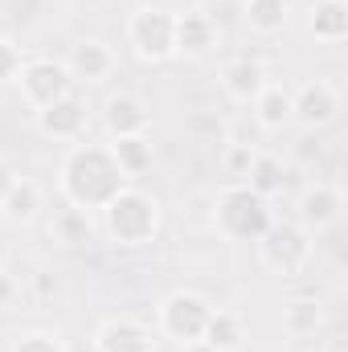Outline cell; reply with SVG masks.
<instances>
[{"label":"cell","instance_id":"obj_7","mask_svg":"<svg viewBox=\"0 0 348 352\" xmlns=\"http://www.w3.org/2000/svg\"><path fill=\"white\" fill-rule=\"evenodd\" d=\"M17 82H21V94H25V102L33 111L50 107V102H58L62 94L74 90V78H70L66 62H54V58H25Z\"/></svg>","mask_w":348,"mask_h":352},{"label":"cell","instance_id":"obj_30","mask_svg":"<svg viewBox=\"0 0 348 352\" xmlns=\"http://www.w3.org/2000/svg\"><path fill=\"white\" fill-rule=\"evenodd\" d=\"M180 352H213L205 340H188V344H180Z\"/></svg>","mask_w":348,"mask_h":352},{"label":"cell","instance_id":"obj_8","mask_svg":"<svg viewBox=\"0 0 348 352\" xmlns=\"http://www.w3.org/2000/svg\"><path fill=\"white\" fill-rule=\"evenodd\" d=\"M336 115H340V94H336L332 82L316 78V82H303L299 90H291V119H295L303 131L316 135V131L332 127Z\"/></svg>","mask_w":348,"mask_h":352},{"label":"cell","instance_id":"obj_19","mask_svg":"<svg viewBox=\"0 0 348 352\" xmlns=\"http://www.w3.org/2000/svg\"><path fill=\"white\" fill-rule=\"evenodd\" d=\"M324 328V303L316 295H295L283 303V332L287 336H316Z\"/></svg>","mask_w":348,"mask_h":352},{"label":"cell","instance_id":"obj_29","mask_svg":"<svg viewBox=\"0 0 348 352\" xmlns=\"http://www.w3.org/2000/svg\"><path fill=\"white\" fill-rule=\"evenodd\" d=\"M12 180H17V173H12L8 164H0V201L8 197V188H12Z\"/></svg>","mask_w":348,"mask_h":352},{"label":"cell","instance_id":"obj_10","mask_svg":"<svg viewBox=\"0 0 348 352\" xmlns=\"http://www.w3.org/2000/svg\"><path fill=\"white\" fill-rule=\"evenodd\" d=\"M345 217V192L336 184H312L303 197H299V226L316 238V234H328L336 221Z\"/></svg>","mask_w":348,"mask_h":352},{"label":"cell","instance_id":"obj_2","mask_svg":"<svg viewBox=\"0 0 348 352\" xmlns=\"http://www.w3.org/2000/svg\"><path fill=\"white\" fill-rule=\"evenodd\" d=\"M102 221H107V234H111L119 246H127V250L148 246V242L156 238V230H160V201L148 197L144 188L127 184V188L102 209Z\"/></svg>","mask_w":348,"mask_h":352},{"label":"cell","instance_id":"obj_23","mask_svg":"<svg viewBox=\"0 0 348 352\" xmlns=\"http://www.w3.org/2000/svg\"><path fill=\"white\" fill-rule=\"evenodd\" d=\"M242 184H250L259 197H266V201H270L274 192H283V188H287V168H283V160H279V156H270V152H259Z\"/></svg>","mask_w":348,"mask_h":352},{"label":"cell","instance_id":"obj_11","mask_svg":"<svg viewBox=\"0 0 348 352\" xmlns=\"http://www.w3.org/2000/svg\"><path fill=\"white\" fill-rule=\"evenodd\" d=\"M221 41V29L209 12H176V58L197 62L209 58Z\"/></svg>","mask_w":348,"mask_h":352},{"label":"cell","instance_id":"obj_26","mask_svg":"<svg viewBox=\"0 0 348 352\" xmlns=\"http://www.w3.org/2000/svg\"><path fill=\"white\" fill-rule=\"evenodd\" d=\"M254 156H259V148H254V144H246V140H230V144H226V173L246 180L250 164H254Z\"/></svg>","mask_w":348,"mask_h":352},{"label":"cell","instance_id":"obj_6","mask_svg":"<svg viewBox=\"0 0 348 352\" xmlns=\"http://www.w3.org/2000/svg\"><path fill=\"white\" fill-rule=\"evenodd\" d=\"M209 316H213V307H209L205 295H197V291H173L160 303V336H168L176 344L201 340Z\"/></svg>","mask_w":348,"mask_h":352},{"label":"cell","instance_id":"obj_13","mask_svg":"<svg viewBox=\"0 0 348 352\" xmlns=\"http://www.w3.org/2000/svg\"><path fill=\"white\" fill-rule=\"evenodd\" d=\"M148 123H152V111L140 94H111L102 102V127L111 140H123V135H148Z\"/></svg>","mask_w":348,"mask_h":352},{"label":"cell","instance_id":"obj_1","mask_svg":"<svg viewBox=\"0 0 348 352\" xmlns=\"http://www.w3.org/2000/svg\"><path fill=\"white\" fill-rule=\"evenodd\" d=\"M131 180L119 168V160L111 156L107 144H74L58 168V188L66 197V205L102 213Z\"/></svg>","mask_w":348,"mask_h":352},{"label":"cell","instance_id":"obj_31","mask_svg":"<svg viewBox=\"0 0 348 352\" xmlns=\"http://www.w3.org/2000/svg\"><path fill=\"white\" fill-rule=\"evenodd\" d=\"M70 352H94V344H90V349H70Z\"/></svg>","mask_w":348,"mask_h":352},{"label":"cell","instance_id":"obj_16","mask_svg":"<svg viewBox=\"0 0 348 352\" xmlns=\"http://www.w3.org/2000/svg\"><path fill=\"white\" fill-rule=\"evenodd\" d=\"M307 29L324 45H340L348 37V0H316L307 12Z\"/></svg>","mask_w":348,"mask_h":352},{"label":"cell","instance_id":"obj_27","mask_svg":"<svg viewBox=\"0 0 348 352\" xmlns=\"http://www.w3.org/2000/svg\"><path fill=\"white\" fill-rule=\"evenodd\" d=\"M21 66H25L21 45H12V41H4V37H0V82H17Z\"/></svg>","mask_w":348,"mask_h":352},{"label":"cell","instance_id":"obj_25","mask_svg":"<svg viewBox=\"0 0 348 352\" xmlns=\"http://www.w3.org/2000/svg\"><path fill=\"white\" fill-rule=\"evenodd\" d=\"M8 352H70V344L58 332H50V328H29V332L12 336Z\"/></svg>","mask_w":348,"mask_h":352},{"label":"cell","instance_id":"obj_20","mask_svg":"<svg viewBox=\"0 0 348 352\" xmlns=\"http://www.w3.org/2000/svg\"><path fill=\"white\" fill-rule=\"evenodd\" d=\"M201 340H205L213 352H242V344H246V324H242V316L217 311V307H213V316H209Z\"/></svg>","mask_w":348,"mask_h":352},{"label":"cell","instance_id":"obj_9","mask_svg":"<svg viewBox=\"0 0 348 352\" xmlns=\"http://www.w3.org/2000/svg\"><path fill=\"white\" fill-rule=\"evenodd\" d=\"M87 102L70 90V94H62L58 102H50V107H41L37 111V127H41V135H50V140H62V144H78L83 135H87Z\"/></svg>","mask_w":348,"mask_h":352},{"label":"cell","instance_id":"obj_24","mask_svg":"<svg viewBox=\"0 0 348 352\" xmlns=\"http://www.w3.org/2000/svg\"><path fill=\"white\" fill-rule=\"evenodd\" d=\"M54 234H58L66 246H87L90 234H94V226H90V213H87V209H74V205H66V209L58 213V221H54Z\"/></svg>","mask_w":348,"mask_h":352},{"label":"cell","instance_id":"obj_28","mask_svg":"<svg viewBox=\"0 0 348 352\" xmlns=\"http://www.w3.org/2000/svg\"><path fill=\"white\" fill-rule=\"evenodd\" d=\"M12 295H17V287H12V278L0 270V307H8V299H12Z\"/></svg>","mask_w":348,"mask_h":352},{"label":"cell","instance_id":"obj_3","mask_svg":"<svg viewBox=\"0 0 348 352\" xmlns=\"http://www.w3.org/2000/svg\"><path fill=\"white\" fill-rule=\"evenodd\" d=\"M270 209L266 197H259L250 184H230L217 192V209H213V226L221 238L230 242H259L270 226Z\"/></svg>","mask_w":348,"mask_h":352},{"label":"cell","instance_id":"obj_22","mask_svg":"<svg viewBox=\"0 0 348 352\" xmlns=\"http://www.w3.org/2000/svg\"><path fill=\"white\" fill-rule=\"evenodd\" d=\"M107 148H111V156L119 160V168L127 173V180L144 176L148 168H152V156H156L148 135H123V140H111Z\"/></svg>","mask_w":348,"mask_h":352},{"label":"cell","instance_id":"obj_21","mask_svg":"<svg viewBox=\"0 0 348 352\" xmlns=\"http://www.w3.org/2000/svg\"><path fill=\"white\" fill-rule=\"evenodd\" d=\"M250 107H254V119H259L262 131H283L287 123H295V119H291V90L287 87L266 82V90H262Z\"/></svg>","mask_w":348,"mask_h":352},{"label":"cell","instance_id":"obj_18","mask_svg":"<svg viewBox=\"0 0 348 352\" xmlns=\"http://www.w3.org/2000/svg\"><path fill=\"white\" fill-rule=\"evenodd\" d=\"M242 21H246L250 33H259V37H274V33L287 29V21H291V4H287V0H242Z\"/></svg>","mask_w":348,"mask_h":352},{"label":"cell","instance_id":"obj_5","mask_svg":"<svg viewBox=\"0 0 348 352\" xmlns=\"http://www.w3.org/2000/svg\"><path fill=\"white\" fill-rule=\"evenodd\" d=\"M127 41L135 50L140 62H173L176 58V12L173 8H160V4H144L131 12L127 21Z\"/></svg>","mask_w":348,"mask_h":352},{"label":"cell","instance_id":"obj_15","mask_svg":"<svg viewBox=\"0 0 348 352\" xmlns=\"http://www.w3.org/2000/svg\"><path fill=\"white\" fill-rule=\"evenodd\" d=\"M66 70H70L74 82H102V78H111V70H115V54H111L107 41L87 37V41H78V45L70 50Z\"/></svg>","mask_w":348,"mask_h":352},{"label":"cell","instance_id":"obj_4","mask_svg":"<svg viewBox=\"0 0 348 352\" xmlns=\"http://www.w3.org/2000/svg\"><path fill=\"white\" fill-rule=\"evenodd\" d=\"M259 263L279 274V278H295L303 274V266L312 263V250H316V238L299 226V221H270L266 234L259 242Z\"/></svg>","mask_w":348,"mask_h":352},{"label":"cell","instance_id":"obj_14","mask_svg":"<svg viewBox=\"0 0 348 352\" xmlns=\"http://www.w3.org/2000/svg\"><path fill=\"white\" fill-rule=\"evenodd\" d=\"M266 82H270V78H266L262 58L242 54V58H230V62L221 66V90H226L234 102H242V107H250L262 90H266Z\"/></svg>","mask_w":348,"mask_h":352},{"label":"cell","instance_id":"obj_12","mask_svg":"<svg viewBox=\"0 0 348 352\" xmlns=\"http://www.w3.org/2000/svg\"><path fill=\"white\" fill-rule=\"evenodd\" d=\"M160 332L140 320H107L94 336V352H156Z\"/></svg>","mask_w":348,"mask_h":352},{"label":"cell","instance_id":"obj_17","mask_svg":"<svg viewBox=\"0 0 348 352\" xmlns=\"http://www.w3.org/2000/svg\"><path fill=\"white\" fill-rule=\"evenodd\" d=\"M37 213H41V188H37V180L17 176L12 188H8V197L0 201V217L8 226H29Z\"/></svg>","mask_w":348,"mask_h":352}]
</instances>
